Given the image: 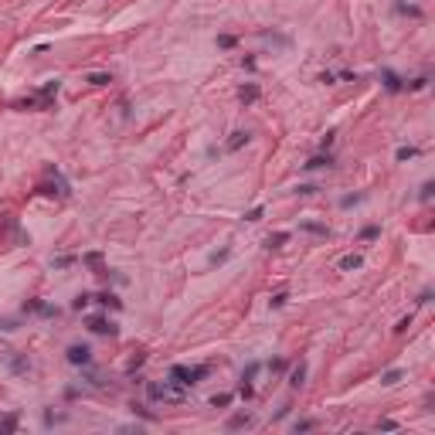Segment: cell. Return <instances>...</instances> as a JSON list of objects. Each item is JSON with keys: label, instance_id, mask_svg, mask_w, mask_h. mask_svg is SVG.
Returning a JSON list of instances; mask_svg holds the SVG:
<instances>
[{"label": "cell", "instance_id": "1", "mask_svg": "<svg viewBox=\"0 0 435 435\" xmlns=\"http://www.w3.org/2000/svg\"><path fill=\"white\" fill-rule=\"evenodd\" d=\"M147 394L153 401H163V405H180V401H187V388L173 384V381H150Z\"/></svg>", "mask_w": 435, "mask_h": 435}, {"label": "cell", "instance_id": "2", "mask_svg": "<svg viewBox=\"0 0 435 435\" xmlns=\"http://www.w3.org/2000/svg\"><path fill=\"white\" fill-rule=\"evenodd\" d=\"M201 378H207V367H184V364H173L170 367V381L173 384H180V388H194Z\"/></svg>", "mask_w": 435, "mask_h": 435}, {"label": "cell", "instance_id": "3", "mask_svg": "<svg viewBox=\"0 0 435 435\" xmlns=\"http://www.w3.org/2000/svg\"><path fill=\"white\" fill-rule=\"evenodd\" d=\"M65 357H68V364H75V367H89V364H92V350H89V344H68Z\"/></svg>", "mask_w": 435, "mask_h": 435}, {"label": "cell", "instance_id": "4", "mask_svg": "<svg viewBox=\"0 0 435 435\" xmlns=\"http://www.w3.org/2000/svg\"><path fill=\"white\" fill-rule=\"evenodd\" d=\"M89 330H92V333H102V337H116V333H119V327H116L113 320H105V316H92V320H89Z\"/></svg>", "mask_w": 435, "mask_h": 435}, {"label": "cell", "instance_id": "5", "mask_svg": "<svg viewBox=\"0 0 435 435\" xmlns=\"http://www.w3.org/2000/svg\"><path fill=\"white\" fill-rule=\"evenodd\" d=\"M259 95H262V92H259V85H255V82H245V85L238 89V99H241V105H252V102H259Z\"/></svg>", "mask_w": 435, "mask_h": 435}, {"label": "cell", "instance_id": "6", "mask_svg": "<svg viewBox=\"0 0 435 435\" xmlns=\"http://www.w3.org/2000/svg\"><path fill=\"white\" fill-rule=\"evenodd\" d=\"M381 82H384V89H388V92H401V89H405V82H401L394 71H388V68L381 71Z\"/></svg>", "mask_w": 435, "mask_h": 435}, {"label": "cell", "instance_id": "7", "mask_svg": "<svg viewBox=\"0 0 435 435\" xmlns=\"http://www.w3.org/2000/svg\"><path fill=\"white\" fill-rule=\"evenodd\" d=\"M248 139H252V133H248V129H235V133H231V139H228V150H241Z\"/></svg>", "mask_w": 435, "mask_h": 435}, {"label": "cell", "instance_id": "8", "mask_svg": "<svg viewBox=\"0 0 435 435\" xmlns=\"http://www.w3.org/2000/svg\"><path fill=\"white\" fill-rule=\"evenodd\" d=\"M303 167H306V170H323V167H333V157H330V153H327V157L320 153V157H309Z\"/></svg>", "mask_w": 435, "mask_h": 435}, {"label": "cell", "instance_id": "9", "mask_svg": "<svg viewBox=\"0 0 435 435\" xmlns=\"http://www.w3.org/2000/svg\"><path fill=\"white\" fill-rule=\"evenodd\" d=\"M82 262H85V265H92V269H95V275H105V265H102V255H99V252L82 255Z\"/></svg>", "mask_w": 435, "mask_h": 435}, {"label": "cell", "instance_id": "10", "mask_svg": "<svg viewBox=\"0 0 435 435\" xmlns=\"http://www.w3.org/2000/svg\"><path fill=\"white\" fill-rule=\"evenodd\" d=\"M289 238H293L289 231H275V235H269V238H265V248H282Z\"/></svg>", "mask_w": 435, "mask_h": 435}, {"label": "cell", "instance_id": "11", "mask_svg": "<svg viewBox=\"0 0 435 435\" xmlns=\"http://www.w3.org/2000/svg\"><path fill=\"white\" fill-rule=\"evenodd\" d=\"M303 381H306V364H296L289 374V388H303Z\"/></svg>", "mask_w": 435, "mask_h": 435}, {"label": "cell", "instance_id": "12", "mask_svg": "<svg viewBox=\"0 0 435 435\" xmlns=\"http://www.w3.org/2000/svg\"><path fill=\"white\" fill-rule=\"evenodd\" d=\"M95 303H99V306H113V309H123V303H119V299L113 296V293H95Z\"/></svg>", "mask_w": 435, "mask_h": 435}, {"label": "cell", "instance_id": "13", "mask_svg": "<svg viewBox=\"0 0 435 435\" xmlns=\"http://www.w3.org/2000/svg\"><path fill=\"white\" fill-rule=\"evenodd\" d=\"M360 265H364V259H360V255H344V259H340V269H344V272H350V269H360Z\"/></svg>", "mask_w": 435, "mask_h": 435}, {"label": "cell", "instance_id": "14", "mask_svg": "<svg viewBox=\"0 0 435 435\" xmlns=\"http://www.w3.org/2000/svg\"><path fill=\"white\" fill-rule=\"evenodd\" d=\"M24 309H34V313H45V316H58V306H48V303H38V299L34 303H27Z\"/></svg>", "mask_w": 435, "mask_h": 435}, {"label": "cell", "instance_id": "15", "mask_svg": "<svg viewBox=\"0 0 435 435\" xmlns=\"http://www.w3.org/2000/svg\"><path fill=\"white\" fill-rule=\"evenodd\" d=\"M85 82L99 89V85H109V82H113V75H105V71H92V75H85Z\"/></svg>", "mask_w": 435, "mask_h": 435}, {"label": "cell", "instance_id": "16", "mask_svg": "<svg viewBox=\"0 0 435 435\" xmlns=\"http://www.w3.org/2000/svg\"><path fill=\"white\" fill-rule=\"evenodd\" d=\"M252 422H255L252 415H248V412H241V415H235V418H231V422H228V428H248V425H252Z\"/></svg>", "mask_w": 435, "mask_h": 435}, {"label": "cell", "instance_id": "17", "mask_svg": "<svg viewBox=\"0 0 435 435\" xmlns=\"http://www.w3.org/2000/svg\"><path fill=\"white\" fill-rule=\"evenodd\" d=\"M401 378H405V371L394 367V371H384V374H381V384H388V388H391V384H398Z\"/></svg>", "mask_w": 435, "mask_h": 435}, {"label": "cell", "instance_id": "18", "mask_svg": "<svg viewBox=\"0 0 435 435\" xmlns=\"http://www.w3.org/2000/svg\"><path fill=\"white\" fill-rule=\"evenodd\" d=\"M303 231H313V235H323V238H330V228H327V225H316V221H306V225H303Z\"/></svg>", "mask_w": 435, "mask_h": 435}, {"label": "cell", "instance_id": "19", "mask_svg": "<svg viewBox=\"0 0 435 435\" xmlns=\"http://www.w3.org/2000/svg\"><path fill=\"white\" fill-rule=\"evenodd\" d=\"M394 157L405 163V160H412V157H418V147H398V153H394Z\"/></svg>", "mask_w": 435, "mask_h": 435}, {"label": "cell", "instance_id": "20", "mask_svg": "<svg viewBox=\"0 0 435 435\" xmlns=\"http://www.w3.org/2000/svg\"><path fill=\"white\" fill-rule=\"evenodd\" d=\"M89 303H92V293H79V296L71 299V306L75 309H89Z\"/></svg>", "mask_w": 435, "mask_h": 435}, {"label": "cell", "instance_id": "21", "mask_svg": "<svg viewBox=\"0 0 435 435\" xmlns=\"http://www.w3.org/2000/svg\"><path fill=\"white\" fill-rule=\"evenodd\" d=\"M262 214H265V207H262V204H255L252 211H245V221H262Z\"/></svg>", "mask_w": 435, "mask_h": 435}, {"label": "cell", "instance_id": "22", "mask_svg": "<svg viewBox=\"0 0 435 435\" xmlns=\"http://www.w3.org/2000/svg\"><path fill=\"white\" fill-rule=\"evenodd\" d=\"M211 405H214V408H228V405H231V394H214V398H211Z\"/></svg>", "mask_w": 435, "mask_h": 435}, {"label": "cell", "instance_id": "23", "mask_svg": "<svg viewBox=\"0 0 435 435\" xmlns=\"http://www.w3.org/2000/svg\"><path fill=\"white\" fill-rule=\"evenodd\" d=\"M378 235H381V228H378V225H367V228L360 231V238H367V241H371V238H378Z\"/></svg>", "mask_w": 435, "mask_h": 435}, {"label": "cell", "instance_id": "24", "mask_svg": "<svg viewBox=\"0 0 435 435\" xmlns=\"http://www.w3.org/2000/svg\"><path fill=\"white\" fill-rule=\"evenodd\" d=\"M378 428H381V432H398V422H391V418H381Z\"/></svg>", "mask_w": 435, "mask_h": 435}, {"label": "cell", "instance_id": "25", "mask_svg": "<svg viewBox=\"0 0 435 435\" xmlns=\"http://www.w3.org/2000/svg\"><path fill=\"white\" fill-rule=\"evenodd\" d=\"M360 201H364V194H350V197H344L340 204H344V207H354V204H360Z\"/></svg>", "mask_w": 435, "mask_h": 435}, {"label": "cell", "instance_id": "26", "mask_svg": "<svg viewBox=\"0 0 435 435\" xmlns=\"http://www.w3.org/2000/svg\"><path fill=\"white\" fill-rule=\"evenodd\" d=\"M293 428H296V432H309V428H316V422H309V418H303V422H296Z\"/></svg>", "mask_w": 435, "mask_h": 435}, {"label": "cell", "instance_id": "27", "mask_svg": "<svg viewBox=\"0 0 435 435\" xmlns=\"http://www.w3.org/2000/svg\"><path fill=\"white\" fill-rule=\"evenodd\" d=\"M286 299H289V296H286V293H275V296H272V299H269V303H272V306H275V309H279V306H286Z\"/></svg>", "mask_w": 435, "mask_h": 435}, {"label": "cell", "instance_id": "28", "mask_svg": "<svg viewBox=\"0 0 435 435\" xmlns=\"http://www.w3.org/2000/svg\"><path fill=\"white\" fill-rule=\"evenodd\" d=\"M398 11L401 14H412V17H422V11H418V7H408V4H398Z\"/></svg>", "mask_w": 435, "mask_h": 435}, {"label": "cell", "instance_id": "29", "mask_svg": "<svg viewBox=\"0 0 435 435\" xmlns=\"http://www.w3.org/2000/svg\"><path fill=\"white\" fill-rule=\"evenodd\" d=\"M296 191H299V194H316V191H320V187H316V184H299Z\"/></svg>", "mask_w": 435, "mask_h": 435}, {"label": "cell", "instance_id": "30", "mask_svg": "<svg viewBox=\"0 0 435 435\" xmlns=\"http://www.w3.org/2000/svg\"><path fill=\"white\" fill-rule=\"evenodd\" d=\"M218 45H221V48H235V38H231V34H221V38H218Z\"/></svg>", "mask_w": 435, "mask_h": 435}, {"label": "cell", "instance_id": "31", "mask_svg": "<svg viewBox=\"0 0 435 435\" xmlns=\"http://www.w3.org/2000/svg\"><path fill=\"white\" fill-rule=\"evenodd\" d=\"M408 327H412V316H405V320H398V327H394V333H405Z\"/></svg>", "mask_w": 435, "mask_h": 435}, {"label": "cell", "instance_id": "32", "mask_svg": "<svg viewBox=\"0 0 435 435\" xmlns=\"http://www.w3.org/2000/svg\"><path fill=\"white\" fill-rule=\"evenodd\" d=\"M228 255H231V252H228V248H225V252H218V255H211V262H214V265H218V262H228Z\"/></svg>", "mask_w": 435, "mask_h": 435}, {"label": "cell", "instance_id": "33", "mask_svg": "<svg viewBox=\"0 0 435 435\" xmlns=\"http://www.w3.org/2000/svg\"><path fill=\"white\" fill-rule=\"evenodd\" d=\"M51 265H58V269H61V265H71V255H61V259H51Z\"/></svg>", "mask_w": 435, "mask_h": 435}]
</instances>
